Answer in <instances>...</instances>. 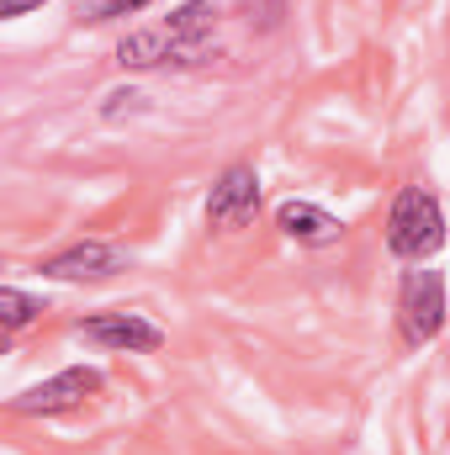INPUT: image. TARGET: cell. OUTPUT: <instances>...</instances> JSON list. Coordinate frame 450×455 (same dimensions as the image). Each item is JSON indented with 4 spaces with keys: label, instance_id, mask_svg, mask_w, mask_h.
<instances>
[{
    "label": "cell",
    "instance_id": "obj_1",
    "mask_svg": "<svg viewBox=\"0 0 450 455\" xmlns=\"http://www.w3.org/2000/svg\"><path fill=\"white\" fill-rule=\"evenodd\" d=\"M387 243L403 259H430L446 243V212H440V202L424 186H403L398 191L392 218H387Z\"/></svg>",
    "mask_w": 450,
    "mask_h": 455
},
{
    "label": "cell",
    "instance_id": "obj_2",
    "mask_svg": "<svg viewBox=\"0 0 450 455\" xmlns=\"http://www.w3.org/2000/svg\"><path fill=\"white\" fill-rule=\"evenodd\" d=\"M440 329H446V281H440V270H408V281H403V334L414 344H424Z\"/></svg>",
    "mask_w": 450,
    "mask_h": 455
},
{
    "label": "cell",
    "instance_id": "obj_3",
    "mask_svg": "<svg viewBox=\"0 0 450 455\" xmlns=\"http://www.w3.org/2000/svg\"><path fill=\"white\" fill-rule=\"evenodd\" d=\"M91 392H101V371H91V365H69V371H59L53 381L21 392L11 408H16V413H64V408H80Z\"/></svg>",
    "mask_w": 450,
    "mask_h": 455
},
{
    "label": "cell",
    "instance_id": "obj_4",
    "mask_svg": "<svg viewBox=\"0 0 450 455\" xmlns=\"http://www.w3.org/2000/svg\"><path fill=\"white\" fill-rule=\"evenodd\" d=\"M260 207V175L249 164H233L207 196V223L213 228H244Z\"/></svg>",
    "mask_w": 450,
    "mask_h": 455
},
{
    "label": "cell",
    "instance_id": "obj_5",
    "mask_svg": "<svg viewBox=\"0 0 450 455\" xmlns=\"http://www.w3.org/2000/svg\"><path fill=\"white\" fill-rule=\"evenodd\" d=\"M80 334L91 344H107V349H159V344H165V334H159L149 318H138V313H101V318H85Z\"/></svg>",
    "mask_w": 450,
    "mask_h": 455
},
{
    "label": "cell",
    "instance_id": "obj_6",
    "mask_svg": "<svg viewBox=\"0 0 450 455\" xmlns=\"http://www.w3.org/2000/svg\"><path fill=\"white\" fill-rule=\"evenodd\" d=\"M112 270H117V254L107 243H75V249H64V254H53L43 265V275H53V281H101Z\"/></svg>",
    "mask_w": 450,
    "mask_h": 455
},
{
    "label": "cell",
    "instance_id": "obj_7",
    "mask_svg": "<svg viewBox=\"0 0 450 455\" xmlns=\"http://www.w3.org/2000/svg\"><path fill=\"white\" fill-rule=\"evenodd\" d=\"M276 228L286 238H297V243H334L339 238V218L324 212V207H313V202H281Z\"/></svg>",
    "mask_w": 450,
    "mask_h": 455
},
{
    "label": "cell",
    "instance_id": "obj_8",
    "mask_svg": "<svg viewBox=\"0 0 450 455\" xmlns=\"http://www.w3.org/2000/svg\"><path fill=\"white\" fill-rule=\"evenodd\" d=\"M175 53H181V43L159 27V32H133V37H122L117 43V64H127V69H154V64H175Z\"/></svg>",
    "mask_w": 450,
    "mask_h": 455
},
{
    "label": "cell",
    "instance_id": "obj_9",
    "mask_svg": "<svg viewBox=\"0 0 450 455\" xmlns=\"http://www.w3.org/2000/svg\"><path fill=\"white\" fill-rule=\"evenodd\" d=\"M213 16H218V0H186V5L165 21V32H170L175 43H197V37L213 27Z\"/></svg>",
    "mask_w": 450,
    "mask_h": 455
},
{
    "label": "cell",
    "instance_id": "obj_10",
    "mask_svg": "<svg viewBox=\"0 0 450 455\" xmlns=\"http://www.w3.org/2000/svg\"><path fill=\"white\" fill-rule=\"evenodd\" d=\"M149 0H80V21H91V27H101V21H117V16H133V11H143Z\"/></svg>",
    "mask_w": 450,
    "mask_h": 455
},
{
    "label": "cell",
    "instance_id": "obj_11",
    "mask_svg": "<svg viewBox=\"0 0 450 455\" xmlns=\"http://www.w3.org/2000/svg\"><path fill=\"white\" fill-rule=\"evenodd\" d=\"M32 313H43V307H37L32 297H21L16 286H5V291H0V318H5V329H21V323H27Z\"/></svg>",
    "mask_w": 450,
    "mask_h": 455
},
{
    "label": "cell",
    "instance_id": "obj_12",
    "mask_svg": "<svg viewBox=\"0 0 450 455\" xmlns=\"http://www.w3.org/2000/svg\"><path fill=\"white\" fill-rule=\"evenodd\" d=\"M32 5H43V0H0V16H21V11H32Z\"/></svg>",
    "mask_w": 450,
    "mask_h": 455
}]
</instances>
